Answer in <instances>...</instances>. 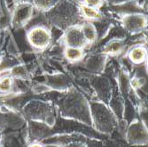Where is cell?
I'll return each mask as SVG.
<instances>
[{
    "instance_id": "cell-1",
    "label": "cell",
    "mask_w": 148,
    "mask_h": 147,
    "mask_svg": "<svg viewBox=\"0 0 148 147\" xmlns=\"http://www.w3.org/2000/svg\"><path fill=\"white\" fill-rule=\"evenodd\" d=\"M45 16L49 24L63 32L70 27L81 25L84 21L79 5L71 0H60L54 7L45 12Z\"/></svg>"
},
{
    "instance_id": "cell-2",
    "label": "cell",
    "mask_w": 148,
    "mask_h": 147,
    "mask_svg": "<svg viewBox=\"0 0 148 147\" xmlns=\"http://www.w3.org/2000/svg\"><path fill=\"white\" fill-rule=\"evenodd\" d=\"M90 118L93 120L96 129L103 132H110L113 130L115 122L112 112L102 103L90 104Z\"/></svg>"
},
{
    "instance_id": "cell-3",
    "label": "cell",
    "mask_w": 148,
    "mask_h": 147,
    "mask_svg": "<svg viewBox=\"0 0 148 147\" xmlns=\"http://www.w3.org/2000/svg\"><path fill=\"white\" fill-rule=\"evenodd\" d=\"M27 40L32 48L37 51L46 50L52 43L51 29L45 25L31 27L27 32Z\"/></svg>"
},
{
    "instance_id": "cell-4",
    "label": "cell",
    "mask_w": 148,
    "mask_h": 147,
    "mask_svg": "<svg viewBox=\"0 0 148 147\" xmlns=\"http://www.w3.org/2000/svg\"><path fill=\"white\" fill-rule=\"evenodd\" d=\"M121 22L125 32L137 35L146 29L147 17L143 13H130L122 16Z\"/></svg>"
},
{
    "instance_id": "cell-5",
    "label": "cell",
    "mask_w": 148,
    "mask_h": 147,
    "mask_svg": "<svg viewBox=\"0 0 148 147\" xmlns=\"http://www.w3.org/2000/svg\"><path fill=\"white\" fill-rule=\"evenodd\" d=\"M35 11L36 9L32 4H22L16 5L12 12L11 25L14 29L24 28L34 16Z\"/></svg>"
},
{
    "instance_id": "cell-6",
    "label": "cell",
    "mask_w": 148,
    "mask_h": 147,
    "mask_svg": "<svg viewBox=\"0 0 148 147\" xmlns=\"http://www.w3.org/2000/svg\"><path fill=\"white\" fill-rule=\"evenodd\" d=\"M63 43L66 47L84 49L88 44L80 25L70 27L63 32Z\"/></svg>"
},
{
    "instance_id": "cell-7",
    "label": "cell",
    "mask_w": 148,
    "mask_h": 147,
    "mask_svg": "<svg viewBox=\"0 0 148 147\" xmlns=\"http://www.w3.org/2000/svg\"><path fill=\"white\" fill-rule=\"evenodd\" d=\"M127 139L134 145L147 144V130L145 124L140 121L132 122L127 130Z\"/></svg>"
},
{
    "instance_id": "cell-8",
    "label": "cell",
    "mask_w": 148,
    "mask_h": 147,
    "mask_svg": "<svg viewBox=\"0 0 148 147\" xmlns=\"http://www.w3.org/2000/svg\"><path fill=\"white\" fill-rule=\"evenodd\" d=\"M127 58L133 65H141L147 59V49L143 44H136L132 46L128 53Z\"/></svg>"
},
{
    "instance_id": "cell-9",
    "label": "cell",
    "mask_w": 148,
    "mask_h": 147,
    "mask_svg": "<svg viewBox=\"0 0 148 147\" xmlns=\"http://www.w3.org/2000/svg\"><path fill=\"white\" fill-rule=\"evenodd\" d=\"M125 44L123 38H111L103 47V53L106 55L115 56L124 50Z\"/></svg>"
},
{
    "instance_id": "cell-10",
    "label": "cell",
    "mask_w": 148,
    "mask_h": 147,
    "mask_svg": "<svg viewBox=\"0 0 148 147\" xmlns=\"http://www.w3.org/2000/svg\"><path fill=\"white\" fill-rule=\"evenodd\" d=\"M106 59V55L104 53L93 54L86 59L85 68L92 72H99L105 66Z\"/></svg>"
},
{
    "instance_id": "cell-11",
    "label": "cell",
    "mask_w": 148,
    "mask_h": 147,
    "mask_svg": "<svg viewBox=\"0 0 148 147\" xmlns=\"http://www.w3.org/2000/svg\"><path fill=\"white\" fill-rule=\"evenodd\" d=\"M79 8H80L81 14H82L84 21L93 22V21H100L104 18L102 12L99 9H95V8L87 6L82 3L79 5Z\"/></svg>"
},
{
    "instance_id": "cell-12",
    "label": "cell",
    "mask_w": 148,
    "mask_h": 147,
    "mask_svg": "<svg viewBox=\"0 0 148 147\" xmlns=\"http://www.w3.org/2000/svg\"><path fill=\"white\" fill-rule=\"evenodd\" d=\"M80 26H81V29H82L83 34L85 37V40L87 41L88 44H91L95 43L98 40V32L93 22L84 21Z\"/></svg>"
},
{
    "instance_id": "cell-13",
    "label": "cell",
    "mask_w": 148,
    "mask_h": 147,
    "mask_svg": "<svg viewBox=\"0 0 148 147\" xmlns=\"http://www.w3.org/2000/svg\"><path fill=\"white\" fill-rule=\"evenodd\" d=\"M64 56L70 62H79L84 58V50L81 48L66 47L64 48Z\"/></svg>"
},
{
    "instance_id": "cell-14",
    "label": "cell",
    "mask_w": 148,
    "mask_h": 147,
    "mask_svg": "<svg viewBox=\"0 0 148 147\" xmlns=\"http://www.w3.org/2000/svg\"><path fill=\"white\" fill-rule=\"evenodd\" d=\"M69 79L63 75H56L48 76V87L52 89H66L69 86Z\"/></svg>"
},
{
    "instance_id": "cell-15",
    "label": "cell",
    "mask_w": 148,
    "mask_h": 147,
    "mask_svg": "<svg viewBox=\"0 0 148 147\" xmlns=\"http://www.w3.org/2000/svg\"><path fill=\"white\" fill-rule=\"evenodd\" d=\"M59 2L60 0H32V5L36 11L45 13L54 7Z\"/></svg>"
},
{
    "instance_id": "cell-16",
    "label": "cell",
    "mask_w": 148,
    "mask_h": 147,
    "mask_svg": "<svg viewBox=\"0 0 148 147\" xmlns=\"http://www.w3.org/2000/svg\"><path fill=\"white\" fill-rule=\"evenodd\" d=\"M13 80L10 76H2L0 78V93H8L12 90Z\"/></svg>"
},
{
    "instance_id": "cell-17",
    "label": "cell",
    "mask_w": 148,
    "mask_h": 147,
    "mask_svg": "<svg viewBox=\"0 0 148 147\" xmlns=\"http://www.w3.org/2000/svg\"><path fill=\"white\" fill-rule=\"evenodd\" d=\"M11 75H13L18 79H26L28 72L24 66H16L11 70Z\"/></svg>"
},
{
    "instance_id": "cell-18",
    "label": "cell",
    "mask_w": 148,
    "mask_h": 147,
    "mask_svg": "<svg viewBox=\"0 0 148 147\" xmlns=\"http://www.w3.org/2000/svg\"><path fill=\"white\" fill-rule=\"evenodd\" d=\"M82 4L92 8L100 10V8L105 4V0H82Z\"/></svg>"
},
{
    "instance_id": "cell-19",
    "label": "cell",
    "mask_w": 148,
    "mask_h": 147,
    "mask_svg": "<svg viewBox=\"0 0 148 147\" xmlns=\"http://www.w3.org/2000/svg\"><path fill=\"white\" fill-rule=\"evenodd\" d=\"M64 147H88L84 143L80 141H72L69 143L65 144Z\"/></svg>"
},
{
    "instance_id": "cell-20",
    "label": "cell",
    "mask_w": 148,
    "mask_h": 147,
    "mask_svg": "<svg viewBox=\"0 0 148 147\" xmlns=\"http://www.w3.org/2000/svg\"><path fill=\"white\" fill-rule=\"evenodd\" d=\"M14 6L22 4H32V0H12Z\"/></svg>"
},
{
    "instance_id": "cell-21",
    "label": "cell",
    "mask_w": 148,
    "mask_h": 147,
    "mask_svg": "<svg viewBox=\"0 0 148 147\" xmlns=\"http://www.w3.org/2000/svg\"><path fill=\"white\" fill-rule=\"evenodd\" d=\"M28 147H45L42 143H38V142H34L31 143Z\"/></svg>"
},
{
    "instance_id": "cell-22",
    "label": "cell",
    "mask_w": 148,
    "mask_h": 147,
    "mask_svg": "<svg viewBox=\"0 0 148 147\" xmlns=\"http://www.w3.org/2000/svg\"><path fill=\"white\" fill-rule=\"evenodd\" d=\"M112 1L117 5V4H122L124 2H128V1H136V0H112Z\"/></svg>"
},
{
    "instance_id": "cell-23",
    "label": "cell",
    "mask_w": 148,
    "mask_h": 147,
    "mask_svg": "<svg viewBox=\"0 0 148 147\" xmlns=\"http://www.w3.org/2000/svg\"><path fill=\"white\" fill-rule=\"evenodd\" d=\"M0 144H1V137H0Z\"/></svg>"
}]
</instances>
